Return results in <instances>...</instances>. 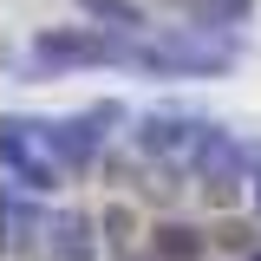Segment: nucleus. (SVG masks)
I'll use <instances>...</instances> for the list:
<instances>
[{
	"label": "nucleus",
	"instance_id": "1",
	"mask_svg": "<svg viewBox=\"0 0 261 261\" xmlns=\"http://www.w3.org/2000/svg\"><path fill=\"white\" fill-rule=\"evenodd\" d=\"M130 46L137 39H124V33H105V27H39L27 39V53H13V72L27 79V85H39V79H59V72H85V65H124Z\"/></svg>",
	"mask_w": 261,
	"mask_h": 261
},
{
	"label": "nucleus",
	"instance_id": "2",
	"mask_svg": "<svg viewBox=\"0 0 261 261\" xmlns=\"http://www.w3.org/2000/svg\"><path fill=\"white\" fill-rule=\"evenodd\" d=\"M242 59L235 39H216L202 27H170L157 39H137L130 46V72H150V79H228Z\"/></svg>",
	"mask_w": 261,
	"mask_h": 261
},
{
	"label": "nucleus",
	"instance_id": "3",
	"mask_svg": "<svg viewBox=\"0 0 261 261\" xmlns=\"http://www.w3.org/2000/svg\"><path fill=\"white\" fill-rule=\"evenodd\" d=\"M124 124H137L124 98H92V105L72 111V118H39V137H46V150L65 163V176H85V170L105 163V144Z\"/></svg>",
	"mask_w": 261,
	"mask_h": 261
},
{
	"label": "nucleus",
	"instance_id": "4",
	"mask_svg": "<svg viewBox=\"0 0 261 261\" xmlns=\"http://www.w3.org/2000/svg\"><path fill=\"white\" fill-rule=\"evenodd\" d=\"M0 163H7V183L27 190V196H59L65 190V163L46 150L39 118H20V111L0 118Z\"/></svg>",
	"mask_w": 261,
	"mask_h": 261
},
{
	"label": "nucleus",
	"instance_id": "5",
	"mask_svg": "<svg viewBox=\"0 0 261 261\" xmlns=\"http://www.w3.org/2000/svg\"><path fill=\"white\" fill-rule=\"evenodd\" d=\"M190 137H196L190 111H144L130 124V150L150 163H190Z\"/></svg>",
	"mask_w": 261,
	"mask_h": 261
},
{
	"label": "nucleus",
	"instance_id": "6",
	"mask_svg": "<svg viewBox=\"0 0 261 261\" xmlns=\"http://www.w3.org/2000/svg\"><path fill=\"white\" fill-rule=\"evenodd\" d=\"M98 222L85 209H46V261H98Z\"/></svg>",
	"mask_w": 261,
	"mask_h": 261
},
{
	"label": "nucleus",
	"instance_id": "7",
	"mask_svg": "<svg viewBox=\"0 0 261 261\" xmlns=\"http://www.w3.org/2000/svg\"><path fill=\"white\" fill-rule=\"evenodd\" d=\"M0 222H7V248L13 255H33V248H46V216L33 209V196L27 190H0Z\"/></svg>",
	"mask_w": 261,
	"mask_h": 261
},
{
	"label": "nucleus",
	"instance_id": "8",
	"mask_svg": "<svg viewBox=\"0 0 261 261\" xmlns=\"http://www.w3.org/2000/svg\"><path fill=\"white\" fill-rule=\"evenodd\" d=\"M85 13V27H105V33H124V39H144L150 33V13L144 0H72Z\"/></svg>",
	"mask_w": 261,
	"mask_h": 261
},
{
	"label": "nucleus",
	"instance_id": "9",
	"mask_svg": "<svg viewBox=\"0 0 261 261\" xmlns=\"http://www.w3.org/2000/svg\"><path fill=\"white\" fill-rule=\"evenodd\" d=\"M150 255L157 261H202L209 255V235L190 228V222H157L150 228Z\"/></svg>",
	"mask_w": 261,
	"mask_h": 261
},
{
	"label": "nucleus",
	"instance_id": "10",
	"mask_svg": "<svg viewBox=\"0 0 261 261\" xmlns=\"http://www.w3.org/2000/svg\"><path fill=\"white\" fill-rule=\"evenodd\" d=\"M98 242H111V248L130 242V209H124V202H111V209L98 216Z\"/></svg>",
	"mask_w": 261,
	"mask_h": 261
},
{
	"label": "nucleus",
	"instance_id": "11",
	"mask_svg": "<svg viewBox=\"0 0 261 261\" xmlns=\"http://www.w3.org/2000/svg\"><path fill=\"white\" fill-rule=\"evenodd\" d=\"M202 196H209L216 209H228V202H235V176H216V183H202Z\"/></svg>",
	"mask_w": 261,
	"mask_h": 261
},
{
	"label": "nucleus",
	"instance_id": "12",
	"mask_svg": "<svg viewBox=\"0 0 261 261\" xmlns=\"http://www.w3.org/2000/svg\"><path fill=\"white\" fill-rule=\"evenodd\" d=\"M209 242H222V248H248V228H242V222H222Z\"/></svg>",
	"mask_w": 261,
	"mask_h": 261
},
{
	"label": "nucleus",
	"instance_id": "13",
	"mask_svg": "<svg viewBox=\"0 0 261 261\" xmlns=\"http://www.w3.org/2000/svg\"><path fill=\"white\" fill-rule=\"evenodd\" d=\"M248 196H255V209H261V163H255V176H248Z\"/></svg>",
	"mask_w": 261,
	"mask_h": 261
},
{
	"label": "nucleus",
	"instance_id": "14",
	"mask_svg": "<svg viewBox=\"0 0 261 261\" xmlns=\"http://www.w3.org/2000/svg\"><path fill=\"white\" fill-rule=\"evenodd\" d=\"M248 261H261V255H248Z\"/></svg>",
	"mask_w": 261,
	"mask_h": 261
}]
</instances>
